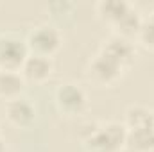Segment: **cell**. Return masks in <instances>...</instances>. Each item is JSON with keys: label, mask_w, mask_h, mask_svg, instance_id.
Instances as JSON below:
<instances>
[{"label": "cell", "mask_w": 154, "mask_h": 152, "mask_svg": "<svg viewBox=\"0 0 154 152\" xmlns=\"http://www.w3.org/2000/svg\"><path fill=\"white\" fill-rule=\"evenodd\" d=\"M127 143V127L120 122L95 125L82 140L86 152H118Z\"/></svg>", "instance_id": "6da1fadb"}, {"label": "cell", "mask_w": 154, "mask_h": 152, "mask_svg": "<svg viewBox=\"0 0 154 152\" xmlns=\"http://www.w3.org/2000/svg\"><path fill=\"white\" fill-rule=\"evenodd\" d=\"M29 54L25 38L13 32L0 34V70L20 72Z\"/></svg>", "instance_id": "7a4b0ae2"}, {"label": "cell", "mask_w": 154, "mask_h": 152, "mask_svg": "<svg viewBox=\"0 0 154 152\" xmlns=\"http://www.w3.org/2000/svg\"><path fill=\"white\" fill-rule=\"evenodd\" d=\"M27 47L31 54H38L45 57H52L59 48H61V32L50 25V23H39L36 27L31 29V32L27 34Z\"/></svg>", "instance_id": "3957f363"}, {"label": "cell", "mask_w": 154, "mask_h": 152, "mask_svg": "<svg viewBox=\"0 0 154 152\" xmlns=\"http://www.w3.org/2000/svg\"><path fill=\"white\" fill-rule=\"evenodd\" d=\"M54 104L57 111L65 116H77L88 106L86 91L75 82H63L54 93Z\"/></svg>", "instance_id": "277c9868"}, {"label": "cell", "mask_w": 154, "mask_h": 152, "mask_svg": "<svg viewBox=\"0 0 154 152\" xmlns=\"http://www.w3.org/2000/svg\"><path fill=\"white\" fill-rule=\"evenodd\" d=\"M124 70L125 68L118 61L99 50V54L88 65V77L99 86H111L116 81H120V77L124 75Z\"/></svg>", "instance_id": "5b68a950"}, {"label": "cell", "mask_w": 154, "mask_h": 152, "mask_svg": "<svg viewBox=\"0 0 154 152\" xmlns=\"http://www.w3.org/2000/svg\"><path fill=\"white\" fill-rule=\"evenodd\" d=\"M4 109H5V118L9 120V123L18 129H27L36 120V106L25 97L7 100Z\"/></svg>", "instance_id": "8992f818"}, {"label": "cell", "mask_w": 154, "mask_h": 152, "mask_svg": "<svg viewBox=\"0 0 154 152\" xmlns=\"http://www.w3.org/2000/svg\"><path fill=\"white\" fill-rule=\"evenodd\" d=\"M100 52H104L109 57H113L124 68L131 66L134 57H136V47H134L133 39L115 36V34H111L109 38L104 41V45L100 47Z\"/></svg>", "instance_id": "52a82bcc"}, {"label": "cell", "mask_w": 154, "mask_h": 152, "mask_svg": "<svg viewBox=\"0 0 154 152\" xmlns=\"http://www.w3.org/2000/svg\"><path fill=\"white\" fill-rule=\"evenodd\" d=\"M52 70H54V63H52L50 57L38 56V54H29V57L25 59L20 74L25 79V82L41 84L52 75Z\"/></svg>", "instance_id": "ba28073f"}, {"label": "cell", "mask_w": 154, "mask_h": 152, "mask_svg": "<svg viewBox=\"0 0 154 152\" xmlns=\"http://www.w3.org/2000/svg\"><path fill=\"white\" fill-rule=\"evenodd\" d=\"M25 79L20 72H9V70H0V99L13 100L22 97L25 90Z\"/></svg>", "instance_id": "9c48e42d"}, {"label": "cell", "mask_w": 154, "mask_h": 152, "mask_svg": "<svg viewBox=\"0 0 154 152\" xmlns=\"http://www.w3.org/2000/svg\"><path fill=\"white\" fill-rule=\"evenodd\" d=\"M125 145L133 152H154L152 125L149 123V125H143L138 129H127V143Z\"/></svg>", "instance_id": "30bf717a"}, {"label": "cell", "mask_w": 154, "mask_h": 152, "mask_svg": "<svg viewBox=\"0 0 154 152\" xmlns=\"http://www.w3.org/2000/svg\"><path fill=\"white\" fill-rule=\"evenodd\" d=\"M131 7L133 5L125 0H100L97 4V13L106 23L115 25Z\"/></svg>", "instance_id": "8fae6325"}, {"label": "cell", "mask_w": 154, "mask_h": 152, "mask_svg": "<svg viewBox=\"0 0 154 152\" xmlns=\"http://www.w3.org/2000/svg\"><path fill=\"white\" fill-rule=\"evenodd\" d=\"M152 118V109L145 108V106H131L125 111V122L124 125L127 129H138L143 125H149Z\"/></svg>", "instance_id": "7c38bea8"}, {"label": "cell", "mask_w": 154, "mask_h": 152, "mask_svg": "<svg viewBox=\"0 0 154 152\" xmlns=\"http://www.w3.org/2000/svg\"><path fill=\"white\" fill-rule=\"evenodd\" d=\"M136 39L149 50H154V20L149 18H143L142 20V25H140V31L136 34Z\"/></svg>", "instance_id": "4fadbf2b"}, {"label": "cell", "mask_w": 154, "mask_h": 152, "mask_svg": "<svg viewBox=\"0 0 154 152\" xmlns=\"http://www.w3.org/2000/svg\"><path fill=\"white\" fill-rule=\"evenodd\" d=\"M0 152H5V143H4L2 138H0Z\"/></svg>", "instance_id": "5bb4252c"}, {"label": "cell", "mask_w": 154, "mask_h": 152, "mask_svg": "<svg viewBox=\"0 0 154 152\" xmlns=\"http://www.w3.org/2000/svg\"><path fill=\"white\" fill-rule=\"evenodd\" d=\"M151 125H152V129H154V111H152V120H151Z\"/></svg>", "instance_id": "9a60e30c"}, {"label": "cell", "mask_w": 154, "mask_h": 152, "mask_svg": "<svg viewBox=\"0 0 154 152\" xmlns=\"http://www.w3.org/2000/svg\"><path fill=\"white\" fill-rule=\"evenodd\" d=\"M149 16H151V18H152V20H154V11H152V13H151V14H149Z\"/></svg>", "instance_id": "2e32d148"}]
</instances>
